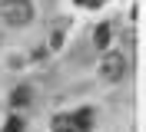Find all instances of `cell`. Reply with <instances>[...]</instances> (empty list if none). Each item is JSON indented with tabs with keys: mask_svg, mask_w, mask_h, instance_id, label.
I'll return each instance as SVG.
<instances>
[{
	"mask_svg": "<svg viewBox=\"0 0 146 132\" xmlns=\"http://www.w3.org/2000/svg\"><path fill=\"white\" fill-rule=\"evenodd\" d=\"M0 13H3V20L13 26H23L33 20V3L30 0H3L0 3Z\"/></svg>",
	"mask_w": 146,
	"mask_h": 132,
	"instance_id": "cell-1",
	"label": "cell"
},
{
	"mask_svg": "<svg viewBox=\"0 0 146 132\" xmlns=\"http://www.w3.org/2000/svg\"><path fill=\"white\" fill-rule=\"evenodd\" d=\"M123 70H126V60H123L119 53H110L106 60H103V76H106V79H119Z\"/></svg>",
	"mask_w": 146,
	"mask_h": 132,
	"instance_id": "cell-2",
	"label": "cell"
},
{
	"mask_svg": "<svg viewBox=\"0 0 146 132\" xmlns=\"http://www.w3.org/2000/svg\"><path fill=\"white\" fill-rule=\"evenodd\" d=\"M70 122H73V132H86L93 125V112H90V109H80V112L70 116Z\"/></svg>",
	"mask_w": 146,
	"mask_h": 132,
	"instance_id": "cell-3",
	"label": "cell"
},
{
	"mask_svg": "<svg viewBox=\"0 0 146 132\" xmlns=\"http://www.w3.org/2000/svg\"><path fill=\"white\" fill-rule=\"evenodd\" d=\"M93 43H96V50H106V46H110V23H100V26H96Z\"/></svg>",
	"mask_w": 146,
	"mask_h": 132,
	"instance_id": "cell-4",
	"label": "cell"
},
{
	"mask_svg": "<svg viewBox=\"0 0 146 132\" xmlns=\"http://www.w3.org/2000/svg\"><path fill=\"white\" fill-rule=\"evenodd\" d=\"M10 99H13V106H27V102H30V89H27V86L13 89V96H10Z\"/></svg>",
	"mask_w": 146,
	"mask_h": 132,
	"instance_id": "cell-5",
	"label": "cell"
},
{
	"mask_svg": "<svg viewBox=\"0 0 146 132\" xmlns=\"http://www.w3.org/2000/svg\"><path fill=\"white\" fill-rule=\"evenodd\" d=\"M53 132H73L70 116H56V119H53Z\"/></svg>",
	"mask_w": 146,
	"mask_h": 132,
	"instance_id": "cell-6",
	"label": "cell"
},
{
	"mask_svg": "<svg viewBox=\"0 0 146 132\" xmlns=\"http://www.w3.org/2000/svg\"><path fill=\"white\" fill-rule=\"evenodd\" d=\"M3 132H23V119H20V116H10L7 125H3Z\"/></svg>",
	"mask_w": 146,
	"mask_h": 132,
	"instance_id": "cell-7",
	"label": "cell"
},
{
	"mask_svg": "<svg viewBox=\"0 0 146 132\" xmlns=\"http://www.w3.org/2000/svg\"><path fill=\"white\" fill-rule=\"evenodd\" d=\"M50 46H53V50H56V46H63V33H60V30H53V36H50Z\"/></svg>",
	"mask_w": 146,
	"mask_h": 132,
	"instance_id": "cell-8",
	"label": "cell"
},
{
	"mask_svg": "<svg viewBox=\"0 0 146 132\" xmlns=\"http://www.w3.org/2000/svg\"><path fill=\"white\" fill-rule=\"evenodd\" d=\"M76 3H86V0H76Z\"/></svg>",
	"mask_w": 146,
	"mask_h": 132,
	"instance_id": "cell-9",
	"label": "cell"
}]
</instances>
